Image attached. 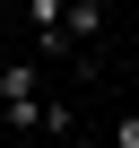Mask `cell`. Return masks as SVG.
I'll list each match as a JSON object with an SVG mask.
<instances>
[{"mask_svg": "<svg viewBox=\"0 0 139 148\" xmlns=\"http://www.w3.org/2000/svg\"><path fill=\"white\" fill-rule=\"evenodd\" d=\"M0 131L9 139L44 131V61H0Z\"/></svg>", "mask_w": 139, "mask_h": 148, "instance_id": "obj_1", "label": "cell"}, {"mask_svg": "<svg viewBox=\"0 0 139 148\" xmlns=\"http://www.w3.org/2000/svg\"><path fill=\"white\" fill-rule=\"evenodd\" d=\"M61 35L78 44V52H96L104 44V0H70V9H61Z\"/></svg>", "mask_w": 139, "mask_h": 148, "instance_id": "obj_2", "label": "cell"}, {"mask_svg": "<svg viewBox=\"0 0 139 148\" xmlns=\"http://www.w3.org/2000/svg\"><path fill=\"white\" fill-rule=\"evenodd\" d=\"M104 148H139V105H130V113H113V131H104Z\"/></svg>", "mask_w": 139, "mask_h": 148, "instance_id": "obj_3", "label": "cell"}, {"mask_svg": "<svg viewBox=\"0 0 139 148\" xmlns=\"http://www.w3.org/2000/svg\"><path fill=\"white\" fill-rule=\"evenodd\" d=\"M26 148H70V131H35V139H26Z\"/></svg>", "mask_w": 139, "mask_h": 148, "instance_id": "obj_4", "label": "cell"}, {"mask_svg": "<svg viewBox=\"0 0 139 148\" xmlns=\"http://www.w3.org/2000/svg\"><path fill=\"white\" fill-rule=\"evenodd\" d=\"M70 148H104V139H87V131H70Z\"/></svg>", "mask_w": 139, "mask_h": 148, "instance_id": "obj_5", "label": "cell"}]
</instances>
